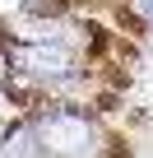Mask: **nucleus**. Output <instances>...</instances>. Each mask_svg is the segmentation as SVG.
Returning a JSON list of instances; mask_svg holds the SVG:
<instances>
[{"mask_svg": "<svg viewBox=\"0 0 153 158\" xmlns=\"http://www.w3.org/2000/svg\"><path fill=\"white\" fill-rule=\"evenodd\" d=\"M0 158H51L42 144V130L33 121V112H14L0 126Z\"/></svg>", "mask_w": 153, "mask_h": 158, "instance_id": "f257e3e1", "label": "nucleus"}, {"mask_svg": "<svg viewBox=\"0 0 153 158\" xmlns=\"http://www.w3.org/2000/svg\"><path fill=\"white\" fill-rule=\"evenodd\" d=\"M116 14H121V28H130V37L153 33V0H116Z\"/></svg>", "mask_w": 153, "mask_h": 158, "instance_id": "f03ea898", "label": "nucleus"}]
</instances>
